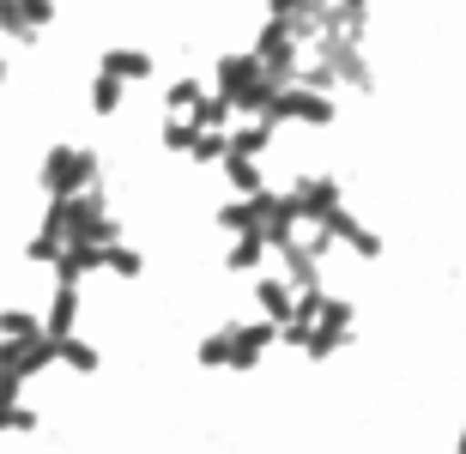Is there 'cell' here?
I'll return each mask as SVG.
<instances>
[{
    "label": "cell",
    "mask_w": 466,
    "mask_h": 454,
    "mask_svg": "<svg viewBox=\"0 0 466 454\" xmlns=\"http://www.w3.org/2000/svg\"><path fill=\"white\" fill-rule=\"evenodd\" d=\"M79 309H86V291L79 285H49V303H43V333L49 339H67V333H79Z\"/></svg>",
    "instance_id": "4fadbf2b"
},
{
    "label": "cell",
    "mask_w": 466,
    "mask_h": 454,
    "mask_svg": "<svg viewBox=\"0 0 466 454\" xmlns=\"http://www.w3.org/2000/svg\"><path fill=\"white\" fill-rule=\"evenodd\" d=\"M309 0H267V18H279V25H291L297 13H303Z\"/></svg>",
    "instance_id": "83f0119b"
},
{
    "label": "cell",
    "mask_w": 466,
    "mask_h": 454,
    "mask_svg": "<svg viewBox=\"0 0 466 454\" xmlns=\"http://www.w3.org/2000/svg\"><path fill=\"white\" fill-rule=\"evenodd\" d=\"M194 364H200V369H230V321H225V328H207V333H200Z\"/></svg>",
    "instance_id": "cb8c5ba5"
},
{
    "label": "cell",
    "mask_w": 466,
    "mask_h": 454,
    "mask_svg": "<svg viewBox=\"0 0 466 454\" xmlns=\"http://www.w3.org/2000/svg\"><path fill=\"white\" fill-rule=\"evenodd\" d=\"M218 176H225L230 200H255V194H267V170H260V157H230V152H225Z\"/></svg>",
    "instance_id": "d6986e66"
},
{
    "label": "cell",
    "mask_w": 466,
    "mask_h": 454,
    "mask_svg": "<svg viewBox=\"0 0 466 454\" xmlns=\"http://www.w3.org/2000/svg\"><path fill=\"white\" fill-rule=\"evenodd\" d=\"M36 333H43V315L36 309H18V303L0 309V339H36Z\"/></svg>",
    "instance_id": "484cf974"
},
{
    "label": "cell",
    "mask_w": 466,
    "mask_h": 454,
    "mask_svg": "<svg viewBox=\"0 0 466 454\" xmlns=\"http://www.w3.org/2000/svg\"><path fill=\"white\" fill-rule=\"evenodd\" d=\"M351 333H358V303L333 298L328 285H321V291H297V309L279 328V346L303 351L309 364H328V358H339L351 346Z\"/></svg>",
    "instance_id": "6da1fadb"
},
{
    "label": "cell",
    "mask_w": 466,
    "mask_h": 454,
    "mask_svg": "<svg viewBox=\"0 0 466 454\" xmlns=\"http://www.w3.org/2000/svg\"><path fill=\"white\" fill-rule=\"evenodd\" d=\"M97 73L104 79H116V86H152L157 79V55L152 49H139V43H109L104 55H97Z\"/></svg>",
    "instance_id": "7c38bea8"
},
{
    "label": "cell",
    "mask_w": 466,
    "mask_h": 454,
    "mask_svg": "<svg viewBox=\"0 0 466 454\" xmlns=\"http://www.w3.org/2000/svg\"><path fill=\"white\" fill-rule=\"evenodd\" d=\"M279 140V127L267 122V116H255V122H230L225 127V152L230 157H267Z\"/></svg>",
    "instance_id": "2e32d148"
},
{
    "label": "cell",
    "mask_w": 466,
    "mask_h": 454,
    "mask_svg": "<svg viewBox=\"0 0 466 454\" xmlns=\"http://www.w3.org/2000/svg\"><path fill=\"white\" fill-rule=\"evenodd\" d=\"M449 454H466V419H461V430H454V442H449Z\"/></svg>",
    "instance_id": "f1b7e54d"
},
{
    "label": "cell",
    "mask_w": 466,
    "mask_h": 454,
    "mask_svg": "<svg viewBox=\"0 0 466 454\" xmlns=\"http://www.w3.org/2000/svg\"><path fill=\"white\" fill-rule=\"evenodd\" d=\"M36 230H49L61 248H109V243H121V218L109 212L104 188L73 194V200H43Z\"/></svg>",
    "instance_id": "7a4b0ae2"
},
{
    "label": "cell",
    "mask_w": 466,
    "mask_h": 454,
    "mask_svg": "<svg viewBox=\"0 0 466 454\" xmlns=\"http://www.w3.org/2000/svg\"><path fill=\"white\" fill-rule=\"evenodd\" d=\"M0 86H13V61L6 55H0Z\"/></svg>",
    "instance_id": "f546056e"
},
{
    "label": "cell",
    "mask_w": 466,
    "mask_h": 454,
    "mask_svg": "<svg viewBox=\"0 0 466 454\" xmlns=\"http://www.w3.org/2000/svg\"><path fill=\"white\" fill-rule=\"evenodd\" d=\"M273 346H279L273 321H255V315H248V321H230V369L225 376H255Z\"/></svg>",
    "instance_id": "8fae6325"
},
{
    "label": "cell",
    "mask_w": 466,
    "mask_h": 454,
    "mask_svg": "<svg viewBox=\"0 0 466 454\" xmlns=\"http://www.w3.org/2000/svg\"><path fill=\"white\" fill-rule=\"evenodd\" d=\"M182 122H188V127H200V134H225V127L237 122V116H230V104L218 97V91H207V97H200V104H194L188 116H182Z\"/></svg>",
    "instance_id": "7402d4cb"
},
{
    "label": "cell",
    "mask_w": 466,
    "mask_h": 454,
    "mask_svg": "<svg viewBox=\"0 0 466 454\" xmlns=\"http://www.w3.org/2000/svg\"><path fill=\"white\" fill-rule=\"evenodd\" d=\"M91 188H104V152L97 146L61 140L43 152V164H36V194L43 200H73V194H91Z\"/></svg>",
    "instance_id": "3957f363"
},
{
    "label": "cell",
    "mask_w": 466,
    "mask_h": 454,
    "mask_svg": "<svg viewBox=\"0 0 466 454\" xmlns=\"http://www.w3.org/2000/svg\"><path fill=\"white\" fill-rule=\"evenodd\" d=\"M273 207H279V188H267V194H255V200H218L212 207V230L218 237H267V218H273Z\"/></svg>",
    "instance_id": "9c48e42d"
},
{
    "label": "cell",
    "mask_w": 466,
    "mask_h": 454,
    "mask_svg": "<svg viewBox=\"0 0 466 454\" xmlns=\"http://www.w3.org/2000/svg\"><path fill=\"white\" fill-rule=\"evenodd\" d=\"M255 321H273V328H285L297 309V291L285 285V273H255Z\"/></svg>",
    "instance_id": "5bb4252c"
},
{
    "label": "cell",
    "mask_w": 466,
    "mask_h": 454,
    "mask_svg": "<svg viewBox=\"0 0 466 454\" xmlns=\"http://www.w3.org/2000/svg\"><path fill=\"white\" fill-rule=\"evenodd\" d=\"M207 91H218V97H225L237 122H255V116H267V104H273L279 86L255 67V55H248V49H230V55H218V61H212V86Z\"/></svg>",
    "instance_id": "277c9868"
},
{
    "label": "cell",
    "mask_w": 466,
    "mask_h": 454,
    "mask_svg": "<svg viewBox=\"0 0 466 454\" xmlns=\"http://www.w3.org/2000/svg\"><path fill=\"white\" fill-rule=\"evenodd\" d=\"M321 230H328L333 248H351L358 261H381V248H388V237H381L370 218H358L351 207H333L328 218H321Z\"/></svg>",
    "instance_id": "30bf717a"
},
{
    "label": "cell",
    "mask_w": 466,
    "mask_h": 454,
    "mask_svg": "<svg viewBox=\"0 0 466 454\" xmlns=\"http://www.w3.org/2000/svg\"><path fill=\"white\" fill-rule=\"evenodd\" d=\"M188 164H200V170H218V164H225V134H194Z\"/></svg>",
    "instance_id": "4316f807"
},
{
    "label": "cell",
    "mask_w": 466,
    "mask_h": 454,
    "mask_svg": "<svg viewBox=\"0 0 466 454\" xmlns=\"http://www.w3.org/2000/svg\"><path fill=\"white\" fill-rule=\"evenodd\" d=\"M86 104H91V116H121L127 109V86H116V79H104V73H91V86H86Z\"/></svg>",
    "instance_id": "603a6c76"
},
{
    "label": "cell",
    "mask_w": 466,
    "mask_h": 454,
    "mask_svg": "<svg viewBox=\"0 0 466 454\" xmlns=\"http://www.w3.org/2000/svg\"><path fill=\"white\" fill-rule=\"evenodd\" d=\"M104 273H109L116 285H139L146 273H152V255H146V248H134L127 237H121V243L104 248Z\"/></svg>",
    "instance_id": "ac0fdd59"
},
{
    "label": "cell",
    "mask_w": 466,
    "mask_h": 454,
    "mask_svg": "<svg viewBox=\"0 0 466 454\" xmlns=\"http://www.w3.org/2000/svg\"><path fill=\"white\" fill-rule=\"evenodd\" d=\"M351 6H370V0H351Z\"/></svg>",
    "instance_id": "4dcf8cb0"
},
{
    "label": "cell",
    "mask_w": 466,
    "mask_h": 454,
    "mask_svg": "<svg viewBox=\"0 0 466 454\" xmlns=\"http://www.w3.org/2000/svg\"><path fill=\"white\" fill-rule=\"evenodd\" d=\"M225 273L230 279H255V273H267V237H230L225 243Z\"/></svg>",
    "instance_id": "e0dca14e"
},
{
    "label": "cell",
    "mask_w": 466,
    "mask_h": 454,
    "mask_svg": "<svg viewBox=\"0 0 466 454\" xmlns=\"http://www.w3.org/2000/svg\"><path fill=\"white\" fill-rule=\"evenodd\" d=\"M55 18H61V0H0V36L18 49H36L55 31Z\"/></svg>",
    "instance_id": "ba28073f"
},
{
    "label": "cell",
    "mask_w": 466,
    "mask_h": 454,
    "mask_svg": "<svg viewBox=\"0 0 466 454\" xmlns=\"http://www.w3.org/2000/svg\"><path fill=\"white\" fill-rule=\"evenodd\" d=\"M55 369H67V376L91 382V376L104 369V346L86 339V333H67V339H55Z\"/></svg>",
    "instance_id": "9a60e30c"
},
{
    "label": "cell",
    "mask_w": 466,
    "mask_h": 454,
    "mask_svg": "<svg viewBox=\"0 0 466 454\" xmlns=\"http://www.w3.org/2000/svg\"><path fill=\"white\" fill-rule=\"evenodd\" d=\"M279 194H285L291 225L297 230H315L333 207H346V176H339V170H303L291 188H279Z\"/></svg>",
    "instance_id": "5b68a950"
},
{
    "label": "cell",
    "mask_w": 466,
    "mask_h": 454,
    "mask_svg": "<svg viewBox=\"0 0 466 454\" xmlns=\"http://www.w3.org/2000/svg\"><path fill=\"white\" fill-rule=\"evenodd\" d=\"M194 134H200V127H188L182 116H157V152H176V157H188Z\"/></svg>",
    "instance_id": "d4e9b609"
},
{
    "label": "cell",
    "mask_w": 466,
    "mask_h": 454,
    "mask_svg": "<svg viewBox=\"0 0 466 454\" xmlns=\"http://www.w3.org/2000/svg\"><path fill=\"white\" fill-rule=\"evenodd\" d=\"M0 437H43V406L0 400Z\"/></svg>",
    "instance_id": "44dd1931"
},
{
    "label": "cell",
    "mask_w": 466,
    "mask_h": 454,
    "mask_svg": "<svg viewBox=\"0 0 466 454\" xmlns=\"http://www.w3.org/2000/svg\"><path fill=\"white\" fill-rule=\"evenodd\" d=\"M248 55H255V67L273 79V86H291L297 67H303V43L291 36V25H279V18H260L255 25V43H248Z\"/></svg>",
    "instance_id": "52a82bcc"
},
{
    "label": "cell",
    "mask_w": 466,
    "mask_h": 454,
    "mask_svg": "<svg viewBox=\"0 0 466 454\" xmlns=\"http://www.w3.org/2000/svg\"><path fill=\"white\" fill-rule=\"evenodd\" d=\"M267 122L285 134V127H333L339 122V97H321V91L309 86H279L273 91V104H267Z\"/></svg>",
    "instance_id": "8992f818"
},
{
    "label": "cell",
    "mask_w": 466,
    "mask_h": 454,
    "mask_svg": "<svg viewBox=\"0 0 466 454\" xmlns=\"http://www.w3.org/2000/svg\"><path fill=\"white\" fill-rule=\"evenodd\" d=\"M207 97V79L200 73H182V79H164V91H157V116H188L194 104Z\"/></svg>",
    "instance_id": "ffe728a7"
}]
</instances>
